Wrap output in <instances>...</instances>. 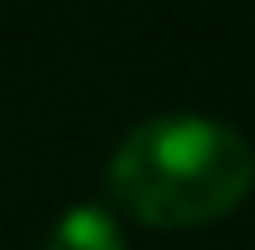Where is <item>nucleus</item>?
I'll return each instance as SVG.
<instances>
[{"label": "nucleus", "mask_w": 255, "mask_h": 250, "mask_svg": "<svg viewBox=\"0 0 255 250\" xmlns=\"http://www.w3.org/2000/svg\"><path fill=\"white\" fill-rule=\"evenodd\" d=\"M42 250H130V245H125V230H120V219H115L110 209H99V203H73V209H63V219L47 230Z\"/></svg>", "instance_id": "nucleus-2"}, {"label": "nucleus", "mask_w": 255, "mask_h": 250, "mask_svg": "<svg viewBox=\"0 0 255 250\" xmlns=\"http://www.w3.org/2000/svg\"><path fill=\"white\" fill-rule=\"evenodd\" d=\"M250 146L224 120L151 115L110 156V193L130 219L198 230L240 209L250 193Z\"/></svg>", "instance_id": "nucleus-1"}]
</instances>
